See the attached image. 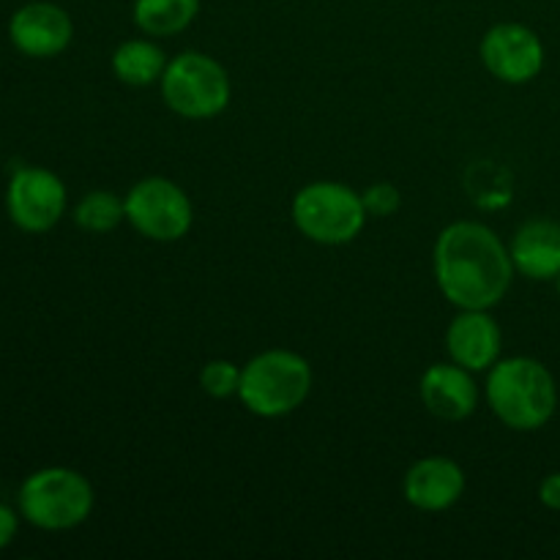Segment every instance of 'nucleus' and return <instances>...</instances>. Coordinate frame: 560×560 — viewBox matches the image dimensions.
<instances>
[{"label": "nucleus", "mask_w": 560, "mask_h": 560, "mask_svg": "<svg viewBox=\"0 0 560 560\" xmlns=\"http://www.w3.org/2000/svg\"><path fill=\"white\" fill-rule=\"evenodd\" d=\"M506 244L481 222H454L435 241V282L459 310H492L512 288Z\"/></svg>", "instance_id": "obj_1"}, {"label": "nucleus", "mask_w": 560, "mask_h": 560, "mask_svg": "<svg viewBox=\"0 0 560 560\" xmlns=\"http://www.w3.org/2000/svg\"><path fill=\"white\" fill-rule=\"evenodd\" d=\"M16 528H20V517H16V512L5 506V503H0V550L14 541Z\"/></svg>", "instance_id": "obj_20"}, {"label": "nucleus", "mask_w": 560, "mask_h": 560, "mask_svg": "<svg viewBox=\"0 0 560 560\" xmlns=\"http://www.w3.org/2000/svg\"><path fill=\"white\" fill-rule=\"evenodd\" d=\"M74 36L69 11L49 0L25 3L9 22V38L27 58H55L63 52Z\"/></svg>", "instance_id": "obj_10"}, {"label": "nucleus", "mask_w": 560, "mask_h": 560, "mask_svg": "<svg viewBox=\"0 0 560 560\" xmlns=\"http://www.w3.org/2000/svg\"><path fill=\"white\" fill-rule=\"evenodd\" d=\"M126 219L142 238L170 241L184 238L195 224V206L189 195L170 178H142L124 200Z\"/></svg>", "instance_id": "obj_7"}, {"label": "nucleus", "mask_w": 560, "mask_h": 560, "mask_svg": "<svg viewBox=\"0 0 560 560\" xmlns=\"http://www.w3.org/2000/svg\"><path fill=\"white\" fill-rule=\"evenodd\" d=\"M5 208L11 222L25 233H49L66 211L63 180L52 170L20 167L9 180Z\"/></svg>", "instance_id": "obj_8"}, {"label": "nucleus", "mask_w": 560, "mask_h": 560, "mask_svg": "<svg viewBox=\"0 0 560 560\" xmlns=\"http://www.w3.org/2000/svg\"><path fill=\"white\" fill-rule=\"evenodd\" d=\"M487 71L509 85H525L545 69V44L520 22H501L485 33L479 47Z\"/></svg>", "instance_id": "obj_9"}, {"label": "nucleus", "mask_w": 560, "mask_h": 560, "mask_svg": "<svg viewBox=\"0 0 560 560\" xmlns=\"http://www.w3.org/2000/svg\"><path fill=\"white\" fill-rule=\"evenodd\" d=\"M361 200H364V208L370 217H392V213H397L399 206H402L399 189L392 184H372L370 189L361 195Z\"/></svg>", "instance_id": "obj_19"}, {"label": "nucleus", "mask_w": 560, "mask_h": 560, "mask_svg": "<svg viewBox=\"0 0 560 560\" xmlns=\"http://www.w3.org/2000/svg\"><path fill=\"white\" fill-rule=\"evenodd\" d=\"M501 326L487 310H463L446 331V350L454 364L485 372L501 359Z\"/></svg>", "instance_id": "obj_11"}, {"label": "nucleus", "mask_w": 560, "mask_h": 560, "mask_svg": "<svg viewBox=\"0 0 560 560\" xmlns=\"http://www.w3.org/2000/svg\"><path fill=\"white\" fill-rule=\"evenodd\" d=\"M164 104L189 120L217 118L230 104V77L222 63L206 52H180L162 74Z\"/></svg>", "instance_id": "obj_6"}, {"label": "nucleus", "mask_w": 560, "mask_h": 560, "mask_svg": "<svg viewBox=\"0 0 560 560\" xmlns=\"http://www.w3.org/2000/svg\"><path fill=\"white\" fill-rule=\"evenodd\" d=\"M539 501L545 503L552 512H560V470L558 474H550L539 485Z\"/></svg>", "instance_id": "obj_21"}, {"label": "nucleus", "mask_w": 560, "mask_h": 560, "mask_svg": "<svg viewBox=\"0 0 560 560\" xmlns=\"http://www.w3.org/2000/svg\"><path fill=\"white\" fill-rule=\"evenodd\" d=\"M405 501L421 512H446L463 498L465 474L452 457H424L405 474Z\"/></svg>", "instance_id": "obj_12"}, {"label": "nucleus", "mask_w": 560, "mask_h": 560, "mask_svg": "<svg viewBox=\"0 0 560 560\" xmlns=\"http://www.w3.org/2000/svg\"><path fill=\"white\" fill-rule=\"evenodd\" d=\"M20 514L42 530H69L93 512V487L71 468H42L20 487Z\"/></svg>", "instance_id": "obj_4"}, {"label": "nucleus", "mask_w": 560, "mask_h": 560, "mask_svg": "<svg viewBox=\"0 0 560 560\" xmlns=\"http://www.w3.org/2000/svg\"><path fill=\"white\" fill-rule=\"evenodd\" d=\"M200 0H135V25L145 36H175L197 20Z\"/></svg>", "instance_id": "obj_16"}, {"label": "nucleus", "mask_w": 560, "mask_h": 560, "mask_svg": "<svg viewBox=\"0 0 560 560\" xmlns=\"http://www.w3.org/2000/svg\"><path fill=\"white\" fill-rule=\"evenodd\" d=\"M514 271L534 282H547L560 273V224L552 219H530L514 233L512 246Z\"/></svg>", "instance_id": "obj_14"}, {"label": "nucleus", "mask_w": 560, "mask_h": 560, "mask_svg": "<svg viewBox=\"0 0 560 560\" xmlns=\"http://www.w3.org/2000/svg\"><path fill=\"white\" fill-rule=\"evenodd\" d=\"M366 217L359 191L337 180H315L293 197L295 228L315 244H348L364 230Z\"/></svg>", "instance_id": "obj_5"}, {"label": "nucleus", "mask_w": 560, "mask_h": 560, "mask_svg": "<svg viewBox=\"0 0 560 560\" xmlns=\"http://www.w3.org/2000/svg\"><path fill=\"white\" fill-rule=\"evenodd\" d=\"M556 284H558V295H560V273L556 277Z\"/></svg>", "instance_id": "obj_22"}, {"label": "nucleus", "mask_w": 560, "mask_h": 560, "mask_svg": "<svg viewBox=\"0 0 560 560\" xmlns=\"http://www.w3.org/2000/svg\"><path fill=\"white\" fill-rule=\"evenodd\" d=\"M487 402L509 430H541L558 408L556 377L528 355L498 359L487 375Z\"/></svg>", "instance_id": "obj_2"}, {"label": "nucleus", "mask_w": 560, "mask_h": 560, "mask_svg": "<svg viewBox=\"0 0 560 560\" xmlns=\"http://www.w3.org/2000/svg\"><path fill=\"white\" fill-rule=\"evenodd\" d=\"M421 402L443 421H463L479 405V386L459 364H432L419 383Z\"/></svg>", "instance_id": "obj_13"}, {"label": "nucleus", "mask_w": 560, "mask_h": 560, "mask_svg": "<svg viewBox=\"0 0 560 560\" xmlns=\"http://www.w3.org/2000/svg\"><path fill=\"white\" fill-rule=\"evenodd\" d=\"M164 69H167V55L151 38H129V42L118 44V49L113 52L115 77L129 88L153 85L156 80H162Z\"/></svg>", "instance_id": "obj_15"}, {"label": "nucleus", "mask_w": 560, "mask_h": 560, "mask_svg": "<svg viewBox=\"0 0 560 560\" xmlns=\"http://www.w3.org/2000/svg\"><path fill=\"white\" fill-rule=\"evenodd\" d=\"M124 219H126L124 200L107 189L88 191L74 208L77 228H82L85 233H96V235L109 233V230L118 228Z\"/></svg>", "instance_id": "obj_17"}, {"label": "nucleus", "mask_w": 560, "mask_h": 560, "mask_svg": "<svg viewBox=\"0 0 560 560\" xmlns=\"http://www.w3.org/2000/svg\"><path fill=\"white\" fill-rule=\"evenodd\" d=\"M241 383V370L233 361H208L200 370V388L213 399H228L233 394H238Z\"/></svg>", "instance_id": "obj_18"}, {"label": "nucleus", "mask_w": 560, "mask_h": 560, "mask_svg": "<svg viewBox=\"0 0 560 560\" xmlns=\"http://www.w3.org/2000/svg\"><path fill=\"white\" fill-rule=\"evenodd\" d=\"M312 392V370L293 350H266L241 370L238 399L260 419H282L304 405Z\"/></svg>", "instance_id": "obj_3"}]
</instances>
